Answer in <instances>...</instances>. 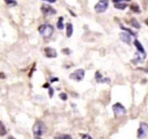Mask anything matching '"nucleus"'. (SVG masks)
Returning <instances> with one entry per match:
<instances>
[{"label": "nucleus", "mask_w": 148, "mask_h": 139, "mask_svg": "<svg viewBox=\"0 0 148 139\" xmlns=\"http://www.w3.org/2000/svg\"><path fill=\"white\" fill-rule=\"evenodd\" d=\"M38 32L43 37L49 38V37L51 36L54 33V27L49 23L42 24L38 28Z\"/></svg>", "instance_id": "obj_1"}, {"label": "nucleus", "mask_w": 148, "mask_h": 139, "mask_svg": "<svg viewBox=\"0 0 148 139\" xmlns=\"http://www.w3.org/2000/svg\"><path fill=\"white\" fill-rule=\"evenodd\" d=\"M109 6V0H100L99 2L95 5L94 10L97 13H103L107 10Z\"/></svg>", "instance_id": "obj_2"}, {"label": "nucleus", "mask_w": 148, "mask_h": 139, "mask_svg": "<svg viewBox=\"0 0 148 139\" xmlns=\"http://www.w3.org/2000/svg\"><path fill=\"white\" fill-rule=\"evenodd\" d=\"M45 129L44 123L41 121H37L33 127V134L36 136H41L44 133Z\"/></svg>", "instance_id": "obj_3"}, {"label": "nucleus", "mask_w": 148, "mask_h": 139, "mask_svg": "<svg viewBox=\"0 0 148 139\" xmlns=\"http://www.w3.org/2000/svg\"><path fill=\"white\" fill-rule=\"evenodd\" d=\"M112 108H113L114 115L116 117H121V116H123L126 114V108H125L121 103H116L115 104L113 105Z\"/></svg>", "instance_id": "obj_4"}, {"label": "nucleus", "mask_w": 148, "mask_h": 139, "mask_svg": "<svg viewBox=\"0 0 148 139\" xmlns=\"http://www.w3.org/2000/svg\"><path fill=\"white\" fill-rule=\"evenodd\" d=\"M84 77H85V70L83 69L76 70L69 75L70 79L77 81V82H80V81H82Z\"/></svg>", "instance_id": "obj_5"}, {"label": "nucleus", "mask_w": 148, "mask_h": 139, "mask_svg": "<svg viewBox=\"0 0 148 139\" xmlns=\"http://www.w3.org/2000/svg\"><path fill=\"white\" fill-rule=\"evenodd\" d=\"M148 135V125L145 122H141L139 128L137 131V138L139 139L145 138Z\"/></svg>", "instance_id": "obj_6"}, {"label": "nucleus", "mask_w": 148, "mask_h": 139, "mask_svg": "<svg viewBox=\"0 0 148 139\" xmlns=\"http://www.w3.org/2000/svg\"><path fill=\"white\" fill-rule=\"evenodd\" d=\"M41 11L45 15H53L57 13V11L54 7H52L51 6L49 5H43L41 8Z\"/></svg>", "instance_id": "obj_7"}, {"label": "nucleus", "mask_w": 148, "mask_h": 139, "mask_svg": "<svg viewBox=\"0 0 148 139\" xmlns=\"http://www.w3.org/2000/svg\"><path fill=\"white\" fill-rule=\"evenodd\" d=\"M45 55L48 58H55L57 57V52L56 49L51 47H46L44 49Z\"/></svg>", "instance_id": "obj_8"}, {"label": "nucleus", "mask_w": 148, "mask_h": 139, "mask_svg": "<svg viewBox=\"0 0 148 139\" xmlns=\"http://www.w3.org/2000/svg\"><path fill=\"white\" fill-rule=\"evenodd\" d=\"M95 80L98 83H109L110 82V79L108 78V77H103V76L102 75V74H101L99 71H97L95 73Z\"/></svg>", "instance_id": "obj_9"}, {"label": "nucleus", "mask_w": 148, "mask_h": 139, "mask_svg": "<svg viewBox=\"0 0 148 139\" xmlns=\"http://www.w3.org/2000/svg\"><path fill=\"white\" fill-rule=\"evenodd\" d=\"M120 38L123 42L126 43L127 44H130L131 43V36L127 32H123L120 33Z\"/></svg>", "instance_id": "obj_10"}, {"label": "nucleus", "mask_w": 148, "mask_h": 139, "mask_svg": "<svg viewBox=\"0 0 148 139\" xmlns=\"http://www.w3.org/2000/svg\"><path fill=\"white\" fill-rule=\"evenodd\" d=\"M134 46H136V48H137V50H138V52H139L140 54L145 55V49H144V47H143V46L142 45V44H141V43L139 42L138 40H137V39L134 40Z\"/></svg>", "instance_id": "obj_11"}, {"label": "nucleus", "mask_w": 148, "mask_h": 139, "mask_svg": "<svg viewBox=\"0 0 148 139\" xmlns=\"http://www.w3.org/2000/svg\"><path fill=\"white\" fill-rule=\"evenodd\" d=\"M73 30H74V29H73L72 24L70 23H67V25H66V36L68 38L72 36V35L73 33Z\"/></svg>", "instance_id": "obj_12"}, {"label": "nucleus", "mask_w": 148, "mask_h": 139, "mask_svg": "<svg viewBox=\"0 0 148 139\" xmlns=\"http://www.w3.org/2000/svg\"><path fill=\"white\" fill-rule=\"evenodd\" d=\"M57 28H58V29H59V30H63L64 28L63 17H59L58 22H57Z\"/></svg>", "instance_id": "obj_13"}, {"label": "nucleus", "mask_w": 148, "mask_h": 139, "mask_svg": "<svg viewBox=\"0 0 148 139\" xmlns=\"http://www.w3.org/2000/svg\"><path fill=\"white\" fill-rule=\"evenodd\" d=\"M7 134V130L5 125L2 121H0V136H4Z\"/></svg>", "instance_id": "obj_14"}, {"label": "nucleus", "mask_w": 148, "mask_h": 139, "mask_svg": "<svg viewBox=\"0 0 148 139\" xmlns=\"http://www.w3.org/2000/svg\"><path fill=\"white\" fill-rule=\"evenodd\" d=\"M54 139H72V138L68 134H60L56 136Z\"/></svg>", "instance_id": "obj_15"}, {"label": "nucleus", "mask_w": 148, "mask_h": 139, "mask_svg": "<svg viewBox=\"0 0 148 139\" xmlns=\"http://www.w3.org/2000/svg\"><path fill=\"white\" fill-rule=\"evenodd\" d=\"M5 3L10 7H14L17 5L16 0H4Z\"/></svg>", "instance_id": "obj_16"}, {"label": "nucleus", "mask_w": 148, "mask_h": 139, "mask_svg": "<svg viewBox=\"0 0 148 139\" xmlns=\"http://www.w3.org/2000/svg\"><path fill=\"white\" fill-rule=\"evenodd\" d=\"M114 7L116 9H118V10H124L125 8H126L127 5L126 4H123L121 2V3H116Z\"/></svg>", "instance_id": "obj_17"}, {"label": "nucleus", "mask_w": 148, "mask_h": 139, "mask_svg": "<svg viewBox=\"0 0 148 139\" xmlns=\"http://www.w3.org/2000/svg\"><path fill=\"white\" fill-rule=\"evenodd\" d=\"M131 25L132 26H133V27L135 28H139L141 27L139 23H138V21H137L136 19H134V18H132V19Z\"/></svg>", "instance_id": "obj_18"}, {"label": "nucleus", "mask_w": 148, "mask_h": 139, "mask_svg": "<svg viewBox=\"0 0 148 139\" xmlns=\"http://www.w3.org/2000/svg\"><path fill=\"white\" fill-rule=\"evenodd\" d=\"M131 10L132 11H134V13H139L140 12V10H139V7L137 5H131Z\"/></svg>", "instance_id": "obj_19"}, {"label": "nucleus", "mask_w": 148, "mask_h": 139, "mask_svg": "<svg viewBox=\"0 0 148 139\" xmlns=\"http://www.w3.org/2000/svg\"><path fill=\"white\" fill-rule=\"evenodd\" d=\"M59 97L62 99V100H64V101H66V100L67 99V95H66V93H64V92H62V93H60Z\"/></svg>", "instance_id": "obj_20"}, {"label": "nucleus", "mask_w": 148, "mask_h": 139, "mask_svg": "<svg viewBox=\"0 0 148 139\" xmlns=\"http://www.w3.org/2000/svg\"><path fill=\"white\" fill-rule=\"evenodd\" d=\"M49 97H50L51 98H52L53 96H54V89H53V88H51V87L49 88Z\"/></svg>", "instance_id": "obj_21"}, {"label": "nucleus", "mask_w": 148, "mask_h": 139, "mask_svg": "<svg viewBox=\"0 0 148 139\" xmlns=\"http://www.w3.org/2000/svg\"><path fill=\"white\" fill-rule=\"evenodd\" d=\"M82 139H93L89 134H83L82 136Z\"/></svg>", "instance_id": "obj_22"}, {"label": "nucleus", "mask_w": 148, "mask_h": 139, "mask_svg": "<svg viewBox=\"0 0 148 139\" xmlns=\"http://www.w3.org/2000/svg\"><path fill=\"white\" fill-rule=\"evenodd\" d=\"M125 1H126V2H129L130 0H113V2H115V3H121V2H125Z\"/></svg>", "instance_id": "obj_23"}, {"label": "nucleus", "mask_w": 148, "mask_h": 139, "mask_svg": "<svg viewBox=\"0 0 148 139\" xmlns=\"http://www.w3.org/2000/svg\"><path fill=\"white\" fill-rule=\"evenodd\" d=\"M41 1H44V2H49V3H51V4L55 3V2H57V0H41Z\"/></svg>", "instance_id": "obj_24"}, {"label": "nucleus", "mask_w": 148, "mask_h": 139, "mask_svg": "<svg viewBox=\"0 0 148 139\" xmlns=\"http://www.w3.org/2000/svg\"><path fill=\"white\" fill-rule=\"evenodd\" d=\"M5 74H4V73H0V79H3V78H5Z\"/></svg>", "instance_id": "obj_25"}, {"label": "nucleus", "mask_w": 148, "mask_h": 139, "mask_svg": "<svg viewBox=\"0 0 148 139\" xmlns=\"http://www.w3.org/2000/svg\"><path fill=\"white\" fill-rule=\"evenodd\" d=\"M139 69H141L142 70H143V71L146 72V73H148V68H139Z\"/></svg>", "instance_id": "obj_26"}, {"label": "nucleus", "mask_w": 148, "mask_h": 139, "mask_svg": "<svg viewBox=\"0 0 148 139\" xmlns=\"http://www.w3.org/2000/svg\"><path fill=\"white\" fill-rule=\"evenodd\" d=\"M55 81H59L58 78H57V77H54V78H53V79L51 80V82H55Z\"/></svg>", "instance_id": "obj_27"}, {"label": "nucleus", "mask_w": 148, "mask_h": 139, "mask_svg": "<svg viewBox=\"0 0 148 139\" xmlns=\"http://www.w3.org/2000/svg\"><path fill=\"white\" fill-rule=\"evenodd\" d=\"M34 139H42V138H41L40 136H36V137H35Z\"/></svg>", "instance_id": "obj_28"}, {"label": "nucleus", "mask_w": 148, "mask_h": 139, "mask_svg": "<svg viewBox=\"0 0 148 139\" xmlns=\"http://www.w3.org/2000/svg\"><path fill=\"white\" fill-rule=\"evenodd\" d=\"M145 23H146V25H148V18H147V19L145 20Z\"/></svg>", "instance_id": "obj_29"}]
</instances>
